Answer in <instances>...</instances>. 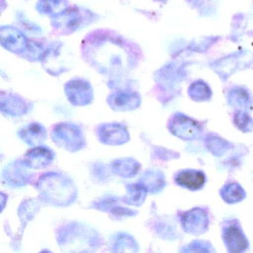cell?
Wrapping results in <instances>:
<instances>
[{
  "label": "cell",
  "instance_id": "1",
  "mask_svg": "<svg viewBox=\"0 0 253 253\" xmlns=\"http://www.w3.org/2000/svg\"><path fill=\"white\" fill-rule=\"evenodd\" d=\"M38 189L41 198L54 207L71 205L78 196V190L72 180L60 173L44 174L38 181Z\"/></svg>",
  "mask_w": 253,
  "mask_h": 253
},
{
  "label": "cell",
  "instance_id": "2",
  "mask_svg": "<svg viewBox=\"0 0 253 253\" xmlns=\"http://www.w3.org/2000/svg\"><path fill=\"white\" fill-rule=\"evenodd\" d=\"M51 138L58 147L70 152H78L85 145L82 130L72 123H61L56 125L51 131Z\"/></svg>",
  "mask_w": 253,
  "mask_h": 253
},
{
  "label": "cell",
  "instance_id": "3",
  "mask_svg": "<svg viewBox=\"0 0 253 253\" xmlns=\"http://www.w3.org/2000/svg\"><path fill=\"white\" fill-rule=\"evenodd\" d=\"M66 97L73 106H84L92 101L94 94L89 83L84 80L69 81L65 85Z\"/></svg>",
  "mask_w": 253,
  "mask_h": 253
},
{
  "label": "cell",
  "instance_id": "4",
  "mask_svg": "<svg viewBox=\"0 0 253 253\" xmlns=\"http://www.w3.org/2000/svg\"><path fill=\"white\" fill-rule=\"evenodd\" d=\"M99 140L102 143L109 146L125 144L130 140L126 128L118 124H106L97 130Z\"/></svg>",
  "mask_w": 253,
  "mask_h": 253
},
{
  "label": "cell",
  "instance_id": "5",
  "mask_svg": "<svg viewBox=\"0 0 253 253\" xmlns=\"http://www.w3.org/2000/svg\"><path fill=\"white\" fill-rule=\"evenodd\" d=\"M0 39L2 46L14 54H22L27 49L28 42L26 37L15 28L11 26L1 28Z\"/></svg>",
  "mask_w": 253,
  "mask_h": 253
},
{
  "label": "cell",
  "instance_id": "6",
  "mask_svg": "<svg viewBox=\"0 0 253 253\" xmlns=\"http://www.w3.org/2000/svg\"><path fill=\"white\" fill-rule=\"evenodd\" d=\"M81 227V225H80ZM80 234V228L77 229L76 227L74 229H68L66 233L62 235L60 238V244L63 247H67V248H75L77 244L76 248L79 247V246H84L85 248H92L95 245H93V242H95V233L92 230H89V229H84L82 226L81 229V235ZM65 247V248H66ZM80 248V247H79Z\"/></svg>",
  "mask_w": 253,
  "mask_h": 253
},
{
  "label": "cell",
  "instance_id": "7",
  "mask_svg": "<svg viewBox=\"0 0 253 253\" xmlns=\"http://www.w3.org/2000/svg\"><path fill=\"white\" fill-rule=\"evenodd\" d=\"M107 103L117 112H131L140 106V98L136 93L119 91L109 95Z\"/></svg>",
  "mask_w": 253,
  "mask_h": 253
},
{
  "label": "cell",
  "instance_id": "8",
  "mask_svg": "<svg viewBox=\"0 0 253 253\" xmlns=\"http://www.w3.org/2000/svg\"><path fill=\"white\" fill-rule=\"evenodd\" d=\"M54 154L51 149L44 146H36L25 155L23 164L26 167L35 169L45 168L51 165Z\"/></svg>",
  "mask_w": 253,
  "mask_h": 253
},
{
  "label": "cell",
  "instance_id": "9",
  "mask_svg": "<svg viewBox=\"0 0 253 253\" xmlns=\"http://www.w3.org/2000/svg\"><path fill=\"white\" fill-rule=\"evenodd\" d=\"M53 26L60 32L72 33L81 26L82 16L76 10L66 9L61 14L53 17Z\"/></svg>",
  "mask_w": 253,
  "mask_h": 253
},
{
  "label": "cell",
  "instance_id": "10",
  "mask_svg": "<svg viewBox=\"0 0 253 253\" xmlns=\"http://www.w3.org/2000/svg\"><path fill=\"white\" fill-rule=\"evenodd\" d=\"M182 223L186 232L201 234L207 229L208 218L205 211L199 209H195L183 214Z\"/></svg>",
  "mask_w": 253,
  "mask_h": 253
},
{
  "label": "cell",
  "instance_id": "11",
  "mask_svg": "<svg viewBox=\"0 0 253 253\" xmlns=\"http://www.w3.org/2000/svg\"><path fill=\"white\" fill-rule=\"evenodd\" d=\"M170 130L174 135L183 139L193 138L199 131V126L189 118L177 116L169 126Z\"/></svg>",
  "mask_w": 253,
  "mask_h": 253
},
{
  "label": "cell",
  "instance_id": "12",
  "mask_svg": "<svg viewBox=\"0 0 253 253\" xmlns=\"http://www.w3.org/2000/svg\"><path fill=\"white\" fill-rule=\"evenodd\" d=\"M19 136L26 144L36 147L45 142L47 131L43 126L38 123H33L23 127L19 131Z\"/></svg>",
  "mask_w": 253,
  "mask_h": 253
},
{
  "label": "cell",
  "instance_id": "13",
  "mask_svg": "<svg viewBox=\"0 0 253 253\" xmlns=\"http://www.w3.org/2000/svg\"><path fill=\"white\" fill-rule=\"evenodd\" d=\"M1 111L5 115L20 116L28 112V106L26 102L18 96L14 94H6L4 96L2 94L1 99Z\"/></svg>",
  "mask_w": 253,
  "mask_h": 253
},
{
  "label": "cell",
  "instance_id": "14",
  "mask_svg": "<svg viewBox=\"0 0 253 253\" xmlns=\"http://www.w3.org/2000/svg\"><path fill=\"white\" fill-rule=\"evenodd\" d=\"M223 239L231 253H241L247 248V239L236 226L226 228L223 233Z\"/></svg>",
  "mask_w": 253,
  "mask_h": 253
},
{
  "label": "cell",
  "instance_id": "15",
  "mask_svg": "<svg viewBox=\"0 0 253 253\" xmlns=\"http://www.w3.org/2000/svg\"><path fill=\"white\" fill-rule=\"evenodd\" d=\"M111 169L117 175L125 178H131L138 174L140 165L133 158H121L112 163Z\"/></svg>",
  "mask_w": 253,
  "mask_h": 253
},
{
  "label": "cell",
  "instance_id": "16",
  "mask_svg": "<svg viewBox=\"0 0 253 253\" xmlns=\"http://www.w3.org/2000/svg\"><path fill=\"white\" fill-rule=\"evenodd\" d=\"M206 177L204 173L195 170H186L179 173L176 177L177 184L191 190L201 189L205 183Z\"/></svg>",
  "mask_w": 253,
  "mask_h": 253
},
{
  "label": "cell",
  "instance_id": "17",
  "mask_svg": "<svg viewBox=\"0 0 253 253\" xmlns=\"http://www.w3.org/2000/svg\"><path fill=\"white\" fill-rule=\"evenodd\" d=\"M25 166L24 164H13L8 166L4 171L5 180L11 186H24L29 179V174L24 169Z\"/></svg>",
  "mask_w": 253,
  "mask_h": 253
},
{
  "label": "cell",
  "instance_id": "18",
  "mask_svg": "<svg viewBox=\"0 0 253 253\" xmlns=\"http://www.w3.org/2000/svg\"><path fill=\"white\" fill-rule=\"evenodd\" d=\"M126 195L124 198V201L128 205L140 207L146 199L147 190L141 183H131L127 185Z\"/></svg>",
  "mask_w": 253,
  "mask_h": 253
},
{
  "label": "cell",
  "instance_id": "19",
  "mask_svg": "<svg viewBox=\"0 0 253 253\" xmlns=\"http://www.w3.org/2000/svg\"><path fill=\"white\" fill-rule=\"evenodd\" d=\"M67 9L66 0H39L38 10L42 14L52 16L59 15Z\"/></svg>",
  "mask_w": 253,
  "mask_h": 253
},
{
  "label": "cell",
  "instance_id": "20",
  "mask_svg": "<svg viewBox=\"0 0 253 253\" xmlns=\"http://www.w3.org/2000/svg\"><path fill=\"white\" fill-rule=\"evenodd\" d=\"M139 183H141L148 192H157L162 189L164 185V180L159 171L149 170L146 171L142 176Z\"/></svg>",
  "mask_w": 253,
  "mask_h": 253
},
{
  "label": "cell",
  "instance_id": "21",
  "mask_svg": "<svg viewBox=\"0 0 253 253\" xmlns=\"http://www.w3.org/2000/svg\"><path fill=\"white\" fill-rule=\"evenodd\" d=\"M112 251L115 253H134L138 251V246L132 237L120 234L112 244Z\"/></svg>",
  "mask_w": 253,
  "mask_h": 253
},
{
  "label": "cell",
  "instance_id": "22",
  "mask_svg": "<svg viewBox=\"0 0 253 253\" xmlns=\"http://www.w3.org/2000/svg\"><path fill=\"white\" fill-rule=\"evenodd\" d=\"M222 198L229 203L238 202L244 198V192L241 186L231 183L222 190Z\"/></svg>",
  "mask_w": 253,
  "mask_h": 253
}]
</instances>
